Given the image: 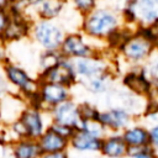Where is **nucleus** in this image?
<instances>
[{"label":"nucleus","instance_id":"nucleus-1","mask_svg":"<svg viewBox=\"0 0 158 158\" xmlns=\"http://www.w3.org/2000/svg\"><path fill=\"white\" fill-rule=\"evenodd\" d=\"M122 25L123 20L117 9L98 5L89 14L81 16L79 31L91 41L105 43Z\"/></svg>","mask_w":158,"mask_h":158},{"label":"nucleus","instance_id":"nucleus-2","mask_svg":"<svg viewBox=\"0 0 158 158\" xmlns=\"http://www.w3.org/2000/svg\"><path fill=\"white\" fill-rule=\"evenodd\" d=\"M154 52V38L147 28L138 27L118 48L116 57L121 59L128 68L142 67Z\"/></svg>","mask_w":158,"mask_h":158},{"label":"nucleus","instance_id":"nucleus-3","mask_svg":"<svg viewBox=\"0 0 158 158\" xmlns=\"http://www.w3.org/2000/svg\"><path fill=\"white\" fill-rule=\"evenodd\" d=\"M5 79L11 88V91L21 96L27 105H36L40 90V80L33 77L25 67L12 60L2 65Z\"/></svg>","mask_w":158,"mask_h":158},{"label":"nucleus","instance_id":"nucleus-4","mask_svg":"<svg viewBox=\"0 0 158 158\" xmlns=\"http://www.w3.org/2000/svg\"><path fill=\"white\" fill-rule=\"evenodd\" d=\"M67 30L57 20H35L31 25L30 38L41 51H59Z\"/></svg>","mask_w":158,"mask_h":158},{"label":"nucleus","instance_id":"nucleus-5","mask_svg":"<svg viewBox=\"0 0 158 158\" xmlns=\"http://www.w3.org/2000/svg\"><path fill=\"white\" fill-rule=\"evenodd\" d=\"M120 12L125 25L149 27L158 21V0H125Z\"/></svg>","mask_w":158,"mask_h":158},{"label":"nucleus","instance_id":"nucleus-6","mask_svg":"<svg viewBox=\"0 0 158 158\" xmlns=\"http://www.w3.org/2000/svg\"><path fill=\"white\" fill-rule=\"evenodd\" d=\"M106 48H99L96 44H94V41L88 38L81 31H69L67 32L60 48L59 53L63 58L67 59H79V58H86L95 54H99L104 52Z\"/></svg>","mask_w":158,"mask_h":158},{"label":"nucleus","instance_id":"nucleus-7","mask_svg":"<svg viewBox=\"0 0 158 158\" xmlns=\"http://www.w3.org/2000/svg\"><path fill=\"white\" fill-rule=\"evenodd\" d=\"M72 90H73L72 88L65 86V85L40 81V90H38L37 101L35 106H38L40 109L48 112L54 106L73 98Z\"/></svg>","mask_w":158,"mask_h":158},{"label":"nucleus","instance_id":"nucleus-8","mask_svg":"<svg viewBox=\"0 0 158 158\" xmlns=\"http://www.w3.org/2000/svg\"><path fill=\"white\" fill-rule=\"evenodd\" d=\"M19 118L26 128L27 137L33 139H38L51 125L49 114L35 105H26Z\"/></svg>","mask_w":158,"mask_h":158},{"label":"nucleus","instance_id":"nucleus-9","mask_svg":"<svg viewBox=\"0 0 158 158\" xmlns=\"http://www.w3.org/2000/svg\"><path fill=\"white\" fill-rule=\"evenodd\" d=\"M98 120L102 123L109 133H121L137 118L123 107L109 106L104 110H100Z\"/></svg>","mask_w":158,"mask_h":158},{"label":"nucleus","instance_id":"nucleus-10","mask_svg":"<svg viewBox=\"0 0 158 158\" xmlns=\"http://www.w3.org/2000/svg\"><path fill=\"white\" fill-rule=\"evenodd\" d=\"M37 78L40 81L56 83V84L69 86L72 89L75 85H78V78L74 70L73 60L67 58H62V60L53 68L38 73Z\"/></svg>","mask_w":158,"mask_h":158},{"label":"nucleus","instance_id":"nucleus-11","mask_svg":"<svg viewBox=\"0 0 158 158\" xmlns=\"http://www.w3.org/2000/svg\"><path fill=\"white\" fill-rule=\"evenodd\" d=\"M68 0H31L25 15L35 20H57L63 14Z\"/></svg>","mask_w":158,"mask_h":158},{"label":"nucleus","instance_id":"nucleus-12","mask_svg":"<svg viewBox=\"0 0 158 158\" xmlns=\"http://www.w3.org/2000/svg\"><path fill=\"white\" fill-rule=\"evenodd\" d=\"M51 123L63 125L68 126L73 130H78L81 122L79 109H78V101L74 100V98H70L59 105L54 106L48 111Z\"/></svg>","mask_w":158,"mask_h":158},{"label":"nucleus","instance_id":"nucleus-13","mask_svg":"<svg viewBox=\"0 0 158 158\" xmlns=\"http://www.w3.org/2000/svg\"><path fill=\"white\" fill-rule=\"evenodd\" d=\"M10 21L0 35V40L6 44H12L28 38L33 21L26 15L19 12H10Z\"/></svg>","mask_w":158,"mask_h":158},{"label":"nucleus","instance_id":"nucleus-14","mask_svg":"<svg viewBox=\"0 0 158 158\" xmlns=\"http://www.w3.org/2000/svg\"><path fill=\"white\" fill-rule=\"evenodd\" d=\"M122 85L130 93L147 99L152 90V83L146 77L142 67L128 68L122 75Z\"/></svg>","mask_w":158,"mask_h":158},{"label":"nucleus","instance_id":"nucleus-15","mask_svg":"<svg viewBox=\"0 0 158 158\" xmlns=\"http://www.w3.org/2000/svg\"><path fill=\"white\" fill-rule=\"evenodd\" d=\"M99 154L104 158H127L128 147L121 133H107L101 139Z\"/></svg>","mask_w":158,"mask_h":158},{"label":"nucleus","instance_id":"nucleus-16","mask_svg":"<svg viewBox=\"0 0 158 158\" xmlns=\"http://www.w3.org/2000/svg\"><path fill=\"white\" fill-rule=\"evenodd\" d=\"M121 135L128 148H143L149 146L148 127L139 120L132 122L121 132Z\"/></svg>","mask_w":158,"mask_h":158},{"label":"nucleus","instance_id":"nucleus-17","mask_svg":"<svg viewBox=\"0 0 158 158\" xmlns=\"http://www.w3.org/2000/svg\"><path fill=\"white\" fill-rule=\"evenodd\" d=\"M100 147L101 138L94 137L80 128L74 130L69 138V149H73L78 153H99Z\"/></svg>","mask_w":158,"mask_h":158},{"label":"nucleus","instance_id":"nucleus-18","mask_svg":"<svg viewBox=\"0 0 158 158\" xmlns=\"http://www.w3.org/2000/svg\"><path fill=\"white\" fill-rule=\"evenodd\" d=\"M42 153H54L69 151V139L64 136L59 135L51 126L42 133V136L37 139Z\"/></svg>","mask_w":158,"mask_h":158},{"label":"nucleus","instance_id":"nucleus-19","mask_svg":"<svg viewBox=\"0 0 158 158\" xmlns=\"http://www.w3.org/2000/svg\"><path fill=\"white\" fill-rule=\"evenodd\" d=\"M7 147L12 158H40L42 156L38 141L33 138H21L12 141Z\"/></svg>","mask_w":158,"mask_h":158},{"label":"nucleus","instance_id":"nucleus-20","mask_svg":"<svg viewBox=\"0 0 158 158\" xmlns=\"http://www.w3.org/2000/svg\"><path fill=\"white\" fill-rule=\"evenodd\" d=\"M112 78L114 75L106 74V75H100V77H95L88 80L79 81L78 84H80L91 95H106L111 90Z\"/></svg>","mask_w":158,"mask_h":158},{"label":"nucleus","instance_id":"nucleus-21","mask_svg":"<svg viewBox=\"0 0 158 158\" xmlns=\"http://www.w3.org/2000/svg\"><path fill=\"white\" fill-rule=\"evenodd\" d=\"M62 58L63 57L59 53V51H41L38 56V68H40L38 73L53 68L62 60Z\"/></svg>","mask_w":158,"mask_h":158},{"label":"nucleus","instance_id":"nucleus-22","mask_svg":"<svg viewBox=\"0 0 158 158\" xmlns=\"http://www.w3.org/2000/svg\"><path fill=\"white\" fill-rule=\"evenodd\" d=\"M142 70L152 83V86H158V52H153L147 62L142 65Z\"/></svg>","mask_w":158,"mask_h":158},{"label":"nucleus","instance_id":"nucleus-23","mask_svg":"<svg viewBox=\"0 0 158 158\" xmlns=\"http://www.w3.org/2000/svg\"><path fill=\"white\" fill-rule=\"evenodd\" d=\"M80 130L85 131L86 133L94 136V137H98V138H104L109 132L106 131V128L102 126V123L95 118V120H83L80 122V126H79Z\"/></svg>","mask_w":158,"mask_h":158},{"label":"nucleus","instance_id":"nucleus-24","mask_svg":"<svg viewBox=\"0 0 158 158\" xmlns=\"http://www.w3.org/2000/svg\"><path fill=\"white\" fill-rule=\"evenodd\" d=\"M78 109H79V115H80L81 121L83 120H95L99 117L100 109L89 101H79Z\"/></svg>","mask_w":158,"mask_h":158},{"label":"nucleus","instance_id":"nucleus-25","mask_svg":"<svg viewBox=\"0 0 158 158\" xmlns=\"http://www.w3.org/2000/svg\"><path fill=\"white\" fill-rule=\"evenodd\" d=\"M68 2L80 16L89 14L99 5V0H68Z\"/></svg>","mask_w":158,"mask_h":158},{"label":"nucleus","instance_id":"nucleus-26","mask_svg":"<svg viewBox=\"0 0 158 158\" xmlns=\"http://www.w3.org/2000/svg\"><path fill=\"white\" fill-rule=\"evenodd\" d=\"M127 158H158V154L148 146L143 148H128Z\"/></svg>","mask_w":158,"mask_h":158},{"label":"nucleus","instance_id":"nucleus-27","mask_svg":"<svg viewBox=\"0 0 158 158\" xmlns=\"http://www.w3.org/2000/svg\"><path fill=\"white\" fill-rule=\"evenodd\" d=\"M149 135V147L158 154V122L148 126Z\"/></svg>","mask_w":158,"mask_h":158},{"label":"nucleus","instance_id":"nucleus-28","mask_svg":"<svg viewBox=\"0 0 158 158\" xmlns=\"http://www.w3.org/2000/svg\"><path fill=\"white\" fill-rule=\"evenodd\" d=\"M10 11L6 7V5H4L2 2H0V35L2 33V31L5 30L6 25L10 21Z\"/></svg>","mask_w":158,"mask_h":158},{"label":"nucleus","instance_id":"nucleus-29","mask_svg":"<svg viewBox=\"0 0 158 158\" xmlns=\"http://www.w3.org/2000/svg\"><path fill=\"white\" fill-rule=\"evenodd\" d=\"M10 51H9V44H6L4 41L0 40V65L2 67L7 62H10Z\"/></svg>","mask_w":158,"mask_h":158},{"label":"nucleus","instance_id":"nucleus-30","mask_svg":"<svg viewBox=\"0 0 158 158\" xmlns=\"http://www.w3.org/2000/svg\"><path fill=\"white\" fill-rule=\"evenodd\" d=\"M54 131H57L59 135H62V136H64L65 138H70V136L73 135V132H74V130L73 128H70V127H68V126H63V125H57V123H51L49 125Z\"/></svg>","mask_w":158,"mask_h":158},{"label":"nucleus","instance_id":"nucleus-31","mask_svg":"<svg viewBox=\"0 0 158 158\" xmlns=\"http://www.w3.org/2000/svg\"><path fill=\"white\" fill-rule=\"evenodd\" d=\"M0 93L4 95V94H7V93H12L11 91V88L9 86L6 79H5V74H4V70H2V67L0 65Z\"/></svg>","mask_w":158,"mask_h":158},{"label":"nucleus","instance_id":"nucleus-32","mask_svg":"<svg viewBox=\"0 0 158 158\" xmlns=\"http://www.w3.org/2000/svg\"><path fill=\"white\" fill-rule=\"evenodd\" d=\"M40 158H70V157H69V151H63L54 153H42Z\"/></svg>","mask_w":158,"mask_h":158},{"label":"nucleus","instance_id":"nucleus-33","mask_svg":"<svg viewBox=\"0 0 158 158\" xmlns=\"http://www.w3.org/2000/svg\"><path fill=\"white\" fill-rule=\"evenodd\" d=\"M154 51L158 52V37L154 38Z\"/></svg>","mask_w":158,"mask_h":158},{"label":"nucleus","instance_id":"nucleus-34","mask_svg":"<svg viewBox=\"0 0 158 158\" xmlns=\"http://www.w3.org/2000/svg\"><path fill=\"white\" fill-rule=\"evenodd\" d=\"M1 100H2V94L0 93V105H1Z\"/></svg>","mask_w":158,"mask_h":158},{"label":"nucleus","instance_id":"nucleus-35","mask_svg":"<svg viewBox=\"0 0 158 158\" xmlns=\"http://www.w3.org/2000/svg\"><path fill=\"white\" fill-rule=\"evenodd\" d=\"M5 158H12V157H11V156H7V157H5Z\"/></svg>","mask_w":158,"mask_h":158},{"label":"nucleus","instance_id":"nucleus-36","mask_svg":"<svg viewBox=\"0 0 158 158\" xmlns=\"http://www.w3.org/2000/svg\"><path fill=\"white\" fill-rule=\"evenodd\" d=\"M25 1H31V0H25Z\"/></svg>","mask_w":158,"mask_h":158}]
</instances>
